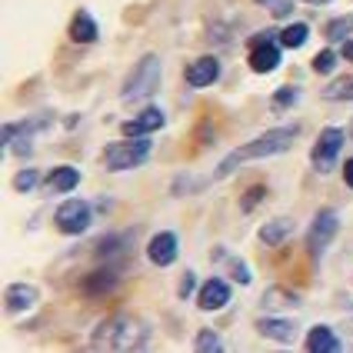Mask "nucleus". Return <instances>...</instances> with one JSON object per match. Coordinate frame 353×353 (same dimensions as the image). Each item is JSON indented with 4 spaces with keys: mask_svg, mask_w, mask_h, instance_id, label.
I'll use <instances>...</instances> for the list:
<instances>
[{
    "mask_svg": "<svg viewBox=\"0 0 353 353\" xmlns=\"http://www.w3.org/2000/svg\"><path fill=\"white\" fill-rule=\"evenodd\" d=\"M296 134H300V127H274V130H267V134H260L256 140L250 143H243V147H236L234 154H227V157L220 160V167H216V180H227V176H234L243 163H250V160H263V157H276V154H287L290 147H294Z\"/></svg>",
    "mask_w": 353,
    "mask_h": 353,
    "instance_id": "obj_1",
    "label": "nucleus"
},
{
    "mask_svg": "<svg viewBox=\"0 0 353 353\" xmlns=\"http://www.w3.org/2000/svg\"><path fill=\"white\" fill-rule=\"evenodd\" d=\"M90 347L94 350H140V347H147V327L134 316L117 314L94 330Z\"/></svg>",
    "mask_w": 353,
    "mask_h": 353,
    "instance_id": "obj_2",
    "label": "nucleus"
},
{
    "mask_svg": "<svg viewBox=\"0 0 353 353\" xmlns=\"http://www.w3.org/2000/svg\"><path fill=\"white\" fill-rule=\"evenodd\" d=\"M157 83H160V57L157 54H143L137 60V67L123 80V94L120 97L127 100V103H134L140 97H150L157 90Z\"/></svg>",
    "mask_w": 353,
    "mask_h": 353,
    "instance_id": "obj_3",
    "label": "nucleus"
},
{
    "mask_svg": "<svg viewBox=\"0 0 353 353\" xmlns=\"http://www.w3.org/2000/svg\"><path fill=\"white\" fill-rule=\"evenodd\" d=\"M147 157H150V140L147 137L117 140V143H110V147L103 150V163H107V170H114V174L134 170V167H140Z\"/></svg>",
    "mask_w": 353,
    "mask_h": 353,
    "instance_id": "obj_4",
    "label": "nucleus"
},
{
    "mask_svg": "<svg viewBox=\"0 0 353 353\" xmlns=\"http://www.w3.org/2000/svg\"><path fill=\"white\" fill-rule=\"evenodd\" d=\"M280 34L274 30H260L254 40H250V70L254 74H270L280 67V43H276Z\"/></svg>",
    "mask_w": 353,
    "mask_h": 353,
    "instance_id": "obj_5",
    "label": "nucleus"
},
{
    "mask_svg": "<svg viewBox=\"0 0 353 353\" xmlns=\"http://www.w3.org/2000/svg\"><path fill=\"white\" fill-rule=\"evenodd\" d=\"M340 147H343V130L340 127H323L314 150H310V163H314L316 174H327L334 167L336 157H340Z\"/></svg>",
    "mask_w": 353,
    "mask_h": 353,
    "instance_id": "obj_6",
    "label": "nucleus"
},
{
    "mask_svg": "<svg viewBox=\"0 0 353 353\" xmlns=\"http://www.w3.org/2000/svg\"><path fill=\"white\" fill-rule=\"evenodd\" d=\"M57 230L67 236H77L90 227V203L87 200H63L57 207Z\"/></svg>",
    "mask_w": 353,
    "mask_h": 353,
    "instance_id": "obj_7",
    "label": "nucleus"
},
{
    "mask_svg": "<svg viewBox=\"0 0 353 353\" xmlns=\"http://www.w3.org/2000/svg\"><path fill=\"white\" fill-rule=\"evenodd\" d=\"M336 230H340V216L334 210H320L314 216V223H310V234H307V250L314 256H320L330 243H334Z\"/></svg>",
    "mask_w": 353,
    "mask_h": 353,
    "instance_id": "obj_8",
    "label": "nucleus"
},
{
    "mask_svg": "<svg viewBox=\"0 0 353 353\" xmlns=\"http://www.w3.org/2000/svg\"><path fill=\"white\" fill-rule=\"evenodd\" d=\"M196 303H200V310H207V314H214V310H223L227 303H230V283L223 280V276H210L203 287H200V296H196Z\"/></svg>",
    "mask_w": 353,
    "mask_h": 353,
    "instance_id": "obj_9",
    "label": "nucleus"
},
{
    "mask_svg": "<svg viewBox=\"0 0 353 353\" xmlns=\"http://www.w3.org/2000/svg\"><path fill=\"white\" fill-rule=\"evenodd\" d=\"M163 110L160 107H147V110H140L137 120H127L120 130H123V137H147V134H154L163 127Z\"/></svg>",
    "mask_w": 353,
    "mask_h": 353,
    "instance_id": "obj_10",
    "label": "nucleus"
},
{
    "mask_svg": "<svg viewBox=\"0 0 353 353\" xmlns=\"http://www.w3.org/2000/svg\"><path fill=\"white\" fill-rule=\"evenodd\" d=\"M77 183H80L77 167H57V170H50V174H47V180L40 183V190H43L47 196H60V194H70Z\"/></svg>",
    "mask_w": 353,
    "mask_h": 353,
    "instance_id": "obj_11",
    "label": "nucleus"
},
{
    "mask_svg": "<svg viewBox=\"0 0 353 353\" xmlns=\"http://www.w3.org/2000/svg\"><path fill=\"white\" fill-rule=\"evenodd\" d=\"M147 256H150V263H157V267H170L176 260V236L170 234V230L154 234L150 243H147Z\"/></svg>",
    "mask_w": 353,
    "mask_h": 353,
    "instance_id": "obj_12",
    "label": "nucleus"
},
{
    "mask_svg": "<svg viewBox=\"0 0 353 353\" xmlns=\"http://www.w3.org/2000/svg\"><path fill=\"white\" fill-rule=\"evenodd\" d=\"M183 77H187L190 87H210V83H216V77H220V60L216 57H196L194 63L183 70Z\"/></svg>",
    "mask_w": 353,
    "mask_h": 353,
    "instance_id": "obj_13",
    "label": "nucleus"
},
{
    "mask_svg": "<svg viewBox=\"0 0 353 353\" xmlns=\"http://www.w3.org/2000/svg\"><path fill=\"white\" fill-rule=\"evenodd\" d=\"M3 303H7L10 314H23V310H30L37 303V290L30 283H10L7 294H3Z\"/></svg>",
    "mask_w": 353,
    "mask_h": 353,
    "instance_id": "obj_14",
    "label": "nucleus"
},
{
    "mask_svg": "<svg viewBox=\"0 0 353 353\" xmlns=\"http://www.w3.org/2000/svg\"><path fill=\"white\" fill-rule=\"evenodd\" d=\"M67 37L74 40V43H94V40L100 37L97 20L90 17L87 10H77V14H74V20H70V27H67Z\"/></svg>",
    "mask_w": 353,
    "mask_h": 353,
    "instance_id": "obj_15",
    "label": "nucleus"
},
{
    "mask_svg": "<svg viewBox=\"0 0 353 353\" xmlns=\"http://www.w3.org/2000/svg\"><path fill=\"white\" fill-rule=\"evenodd\" d=\"M256 334H260V336H274V340H280V343H294V340H296V323H290V320H280V316L256 320Z\"/></svg>",
    "mask_w": 353,
    "mask_h": 353,
    "instance_id": "obj_16",
    "label": "nucleus"
},
{
    "mask_svg": "<svg viewBox=\"0 0 353 353\" xmlns=\"http://www.w3.org/2000/svg\"><path fill=\"white\" fill-rule=\"evenodd\" d=\"M310 353H336L340 350V340L330 327H323V323H316L314 330L307 334V343H303Z\"/></svg>",
    "mask_w": 353,
    "mask_h": 353,
    "instance_id": "obj_17",
    "label": "nucleus"
},
{
    "mask_svg": "<svg viewBox=\"0 0 353 353\" xmlns=\"http://www.w3.org/2000/svg\"><path fill=\"white\" fill-rule=\"evenodd\" d=\"M263 307H274V310H296V307H300V296H296L294 290H283V287H267Z\"/></svg>",
    "mask_w": 353,
    "mask_h": 353,
    "instance_id": "obj_18",
    "label": "nucleus"
},
{
    "mask_svg": "<svg viewBox=\"0 0 353 353\" xmlns=\"http://www.w3.org/2000/svg\"><path fill=\"white\" fill-rule=\"evenodd\" d=\"M294 230V220H287V216H276V220H270L267 227H260V240L263 243H280L283 236Z\"/></svg>",
    "mask_w": 353,
    "mask_h": 353,
    "instance_id": "obj_19",
    "label": "nucleus"
},
{
    "mask_svg": "<svg viewBox=\"0 0 353 353\" xmlns=\"http://www.w3.org/2000/svg\"><path fill=\"white\" fill-rule=\"evenodd\" d=\"M307 37H310V27H307L303 20H296V23H290V27H283L280 43H283V47H290V50H296V47H303V43H307Z\"/></svg>",
    "mask_w": 353,
    "mask_h": 353,
    "instance_id": "obj_20",
    "label": "nucleus"
},
{
    "mask_svg": "<svg viewBox=\"0 0 353 353\" xmlns=\"http://www.w3.org/2000/svg\"><path fill=\"white\" fill-rule=\"evenodd\" d=\"M323 97L327 100H353V77H340V80H334L327 90H323Z\"/></svg>",
    "mask_w": 353,
    "mask_h": 353,
    "instance_id": "obj_21",
    "label": "nucleus"
},
{
    "mask_svg": "<svg viewBox=\"0 0 353 353\" xmlns=\"http://www.w3.org/2000/svg\"><path fill=\"white\" fill-rule=\"evenodd\" d=\"M196 350H200V353H220V350H223V340L216 336V330L203 327V330L196 334Z\"/></svg>",
    "mask_w": 353,
    "mask_h": 353,
    "instance_id": "obj_22",
    "label": "nucleus"
},
{
    "mask_svg": "<svg viewBox=\"0 0 353 353\" xmlns=\"http://www.w3.org/2000/svg\"><path fill=\"white\" fill-rule=\"evenodd\" d=\"M353 34V17H336L327 23V40H347Z\"/></svg>",
    "mask_w": 353,
    "mask_h": 353,
    "instance_id": "obj_23",
    "label": "nucleus"
},
{
    "mask_svg": "<svg viewBox=\"0 0 353 353\" xmlns=\"http://www.w3.org/2000/svg\"><path fill=\"white\" fill-rule=\"evenodd\" d=\"M40 183V174L34 170V167H27V170H17V176H14V190L17 194H27V190H34Z\"/></svg>",
    "mask_w": 353,
    "mask_h": 353,
    "instance_id": "obj_24",
    "label": "nucleus"
},
{
    "mask_svg": "<svg viewBox=\"0 0 353 353\" xmlns=\"http://www.w3.org/2000/svg\"><path fill=\"white\" fill-rule=\"evenodd\" d=\"M114 283H117V274H114V270H110V274H107V270H103V274H94L90 280H87V294H97V290L114 287Z\"/></svg>",
    "mask_w": 353,
    "mask_h": 353,
    "instance_id": "obj_25",
    "label": "nucleus"
},
{
    "mask_svg": "<svg viewBox=\"0 0 353 353\" xmlns=\"http://www.w3.org/2000/svg\"><path fill=\"white\" fill-rule=\"evenodd\" d=\"M296 97H300V90H296V87H280V90L274 94V103L280 107V110H287V107H294L296 103Z\"/></svg>",
    "mask_w": 353,
    "mask_h": 353,
    "instance_id": "obj_26",
    "label": "nucleus"
},
{
    "mask_svg": "<svg viewBox=\"0 0 353 353\" xmlns=\"http://www.w3.org/2000/svg\"><path fill=\"white\" fill-rule=\"evenodd\" d=\"M334 63H336L334 50H320V54L314 57V70L316 74H330V70H334Z\"/></svg>",
    "mask_w": 353,
    "mask_h": 353,
    "instance_id": "obj_27",
    "label": "nucleus"
},
{
    "mask_svg": "<svg viewBox=\"0 0 353 353\" xmlns=\"http://www.w3.org/2000/svg\"><path fill=\"white\" fill-rule=\"evenodd\" d=\"M227 267H230V276H234L236 283H250V280H254V276H250V267H247L243 260H230Z\"/></svg>",
    "mask_w": 353,
    "mask_h": 353,
    "instance_id": "obj_28",
    "label": "nucleus"
},
{
    "mask_svg": "<svg viewBox=\"0 0 353 353\" xmlns=\"http://www.w3.org/2000/svg\"><path fill=\"white\" fill-rule=\"evenodd\" d=\"M260 194H263V187H254V190L247 194V200H243V210H254L256 203H260Z\"/></svg>",
    "mask_w": 353,
    "mask_h": 353,
    "instance_id": "obj_29",
    "label": "nucleus"
},
{
    "mask_svg": "<svg viewBox=\"0 0 353 353\" xmlns=\"http://www.w3.org/2000/svg\"><path fill=\"white\" fill-rule=\"evenodd\" d=\"M194 283H196V276H194V274H183V283H180V296L190 294V290H194Z\"/></svg>",
    "mask_w": 353,
    "mask_h": 353,
    "instance_id": "obj_30",
    "label": "nucleus"
},
{
    "mask_svg": "<svg viewBox=\"0 0 353 353\" xmlns=\"http://www.w3.org/2000/svg\"><path fill=\"white\" fill-rule=\"evenodd\" d=\"M343 180H347V187H353V160L343 163Z\"/></svg>",
    "mask_w": 353,
    "mask_h": 353,
    "instance_id": "obj_31",
    "label": "nucleus"
},
{
    "mask_svg": "<svg viewBox=\"0 0 353 353\" xmlns=\"http://www.w3.org/2000/svg\"><path fill=\"white\" fill-rule=\"evenodd\" d=\"M276 17H287V14H290V3H287V0H280V3H276V10H274Z\"/></svg>",
    "mask_w": 353,
    "mask_h": 353,
    "instance_id": "obj_32",
    "label": "nucleus"
},
{
    "mask_svg": "<svg viewBox=\"0 0 353 353\" xmlns=\"http://www.w3.org/2000/svg\"><path fill=\"white\" fill-rule=\"evenodd\" d=\"M343 57L353 63V40H347V43H343Z\"/></svg>",
    "mask_w": 353,
    "mask_h": 353,
    "instance_id": "obj_33",
    "label": "nucleus"
},
{
    "mask_svg": "<svg viewBox=\"0 0 353 353\" xmlns=\"http://www.w3.org/2000/svg\"><path fill=\"white\" fill-rule=\"evenodd\" d=\"M307 3H330V0H307Z\"/></svg>",
    "mask_w": 353,
    "mask_h": 353,
    "instance_id": "obj_34",
    "label": "nucleus"
},
{
    "mask_svg": "<svg viewBox=\"0 0 353 353\" xmlns=\"http://www.w3.org/2000/svg\"><path fill=\"white\" fill-rule=\"evenodd\" d=\"M256 3H270V0H256Z\"/></svg>",
    "mask_w": 353,
    "mask_h": 353,
    "instance_id": "obj_35",
    "label": "nucleus"
},
{
    "mask_svg": "<svg viewBox=\"0 0 353 353\" xmlns=\"http://www.w3.org/2000/svg\"><path fill=\"white\" fill-rule=\"evenodd\" d=\"M350 137H353V120H350Z\"/></svg>",
    "mask_w": 353,
    "mask_h": 353,
    "instance_id": "obj_36",
    "label": "nucleus"
}]
</instances>
